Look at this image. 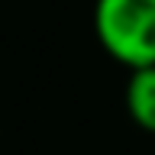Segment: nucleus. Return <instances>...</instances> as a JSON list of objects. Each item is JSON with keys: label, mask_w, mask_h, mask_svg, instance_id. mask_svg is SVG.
I'll list each match as a JSON object with an SVG mask.
<instances>
[{"label": "nucleus", "mask_w": 155, "mask_h": 155, "mask_svg": "<svg viewBox=\"0 0 155 155\" xmlns=\"http://www.w3.org/2000/svg\"><path fill=\"white\" fill-rule=\"evenodd\" d=\"M94 32L100 48L129 71L155 65V0H97Z\"/></svg>", "instance_id": "f257e3e1"}, {"label": "nucleus", "mask_w": 155, "mask_h": 155, "mask_svg": "<svg viewBox=\"0 0 155 155\" xmlns=\"http://www.w3.org/2000/svg\"><path fill=\"white\" fill-rule=\"evenodd\" d=\"M123 100H126V110L133 116V123L145 133H155V65L129 71Z\"/></svg>", "instance_id": "f03ea898"}]
</instances>
